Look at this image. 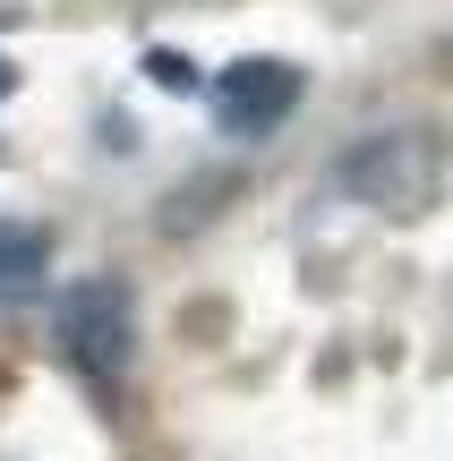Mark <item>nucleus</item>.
<instances>
[{
	"label": "nucleus",
	"instance_id": "nucleus-6",
	"mask_svg": "<svg viewBox=\"0 0 453 461\" xmlns=\"http://www.w3.org/2000/svg\"><path fill=\"white\" fill-rule=\"evenodd\" d=\"M9 86H17V68H9V60H0V103H9Z\"/></svg>",
	"mask_w": 453,
	"mask_h": 461
},
{
	"label": "nucleus",
	"instance_id": "nucleus-2",
	"mask_svg": "<svg viewBox=\"0 0 453 461\" xmlns=\"http://www.w3.org/2000/svg\"><path fill=\"white\" fill-rule=\"evenodd\" d=\"M342 188H351L359 205H376L385 222H411L445 188V146L420 137V129H385V137H368L359 154H342Z\"/></svg>",
	"mask_w": 453,
	"mask_h": 461
},
{
	"label": "nucleus",
	"instance_id": "nucleus-1",
	"mask_svg": "<svg viewBox=\"0 0 453 461\" xmlns=\"http://www.w3.org/2000/svg\"><path fill=\"white\" fill-rule=\"evenodd\" d=\"M51 333H60L68 367H77L86 384H120L137 359V308H129V282L120 274H86L60 291V308H51Z\"/></svg>",
	"mask_w": 453,
	"mask_h": 461
},
{
	"label": "nucleus",
	"instance_id": "nucleus-3",
	"mask_svg": "<svg viewBox=\"0 0 453 461\" xmlns=\"http://www.w3.org/2000/svg\"><path fill=\"white\" fill-rule=\"evenodd\" d=\"M300 95H308V77L291 60H266V51H257V60H231L214 77V129L240 137V146H257V137H274L291 120Z\"/></svg>",
	"mask_w": 453,
	"mask_h": 461
},
{
	"label": "nucleus",
	"instance_id": "nucleus-5",
	"mask_svg": "<svg viewBox=\"0 0 453 461\" xmlns=\"http://www.w3.org/2000/svg\"><path fill=\"white\" fill-rule=\"evenodd\" d=\"M146 77H163L171 95H180V86H188V60H180V51H146Z\"/></svg>",
	"mask_w": 453,
	"mask_h": 461
},
{
	"label": "nucleus",
	"instance_id": "nucleus-4",
	"mask_svg": "<svg viewBox=\"0 0 453 461\" xmlns=\"http://www.w3.org/2000/svg\"><path fill=\"white\" fill-rule=\"evenodd\" d=\"M43 274H51V240H43V222L0 214V299H26Z\"/></svg>",
	"mask_w": 453,
	"mask_h": 461
}]
</instances>
